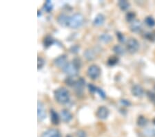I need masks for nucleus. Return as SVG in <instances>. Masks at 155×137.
Listing matches in <instances>:
<instances>
[{
  "label": "nucleus",
  "instance_id": "6e6552de",
  "mask_svg": "<svg viewBox=\"0 0 155 137\" xmlns=\"http://www.w3.org/2000/svg\"><path fill=\"white\" fill-rule=\"evenodd\" d=\"M37 117H38L39 121H44L46 118L44 104L40 101H38V102H37Z\"/></svg>",
  "mask_w": 155,
  "mask_h": 137
},
{
  "label": "nucleus",
  "instance_id": "a878e982",
  "mask_svg": "<svg viewBox=\"0 0 155 137\" xmlns=\"http://www.w3.org/2000/svg\"><path fill=\"white\" fill-rule=\"evenodd\" d=\"M52 9H53V6H52L51 1H50V0H47L44 4V11L47 12H50L52 11Z\"/></svg>",
  "mask_w": 155,
  "mask_h": 137
},
{
  "label": "nucleus",
  "instance_id": "c9c22d12",
  "mask_svg": "<svg viewBox=\"0 0 155 137\" xmlns=\"http://www.w3.org/2000/svg\"><path fill=\"white\" fill-rule=\"evenodd\" d=\"M87 87H88L89 91H91V92H92V93H94V92H97V87H96L95 85H94L93 84H91V83L88 84V85H87Z\"/></svg>",
  "mask_w": 155,
  "mask_h": 137
},
{
  "label": "nucleus",
  "instance_id": "e433bc0d",
  "mask_svg": "<svg viewBox=\"0 0 155 137\" xmlns=\"http://www.w3.org/2000/svg\"><path fill=\"white\" fill-rule=\"evenodd\" d=\"M120 102H121V104H123L124 106L129 107V106L131 105L130 102L129 101H127V100H126V99H121V101H120Z\"/></svg>",
  "mask_w": 155,
  "mask_h": 137
},
{
  "label": "nucleus",
  "instance_id": "5701e85b",
  "mask_svg": "<svg viewBox=\"0 0 155 137\" xmlns=\"http://www.w3.org/2000/svg\"><path fill=\"white\" fill-rule=\"evenodd\" d=\"M147 124V119L143 116H139L137 118V125L140 127H145Z\"/></svg>",
  "mask_w": 155,
  "mask_h": 137
},
{
  "label": "nucleus",
  "instance_id": "4c0bfd02",
  "mask_svg": "<svg viewBox=\"0 0 155 137\" xmlns=\"http://www.w3.org/2000/svg\"><path fill=\"white\" fill-rule=\"evenodd\" d=\"M77 137H87L86 133L84 130H79L77 132Z\"/></svg>",
  "mask_w": 155,
  "mask_h": 137
},
{
  "label": "nucleus",
  "instance_id": "1a4fd4ad",
  "mask_svg": "<svg viewBox=\"0 0 155 137\" xmlns=\"http://www.w3.org/2000/svg\"><path fill=\"white\" fill-rule=\"evenodd\" d=\"M110 114L109 109H107L106 107L105 106H101L97 109L96 112V116L98 117L99 119L101 120H106L107 118Z\"/></svg>",
  "mask_w": 155,
  "mask_h": 137
},
{
  "label": "nucleus",
  "instance_id": "f704fd0d",
  "mask_svg": "<svg viewBox=\"0 0 155 137\" xmlns=\"http://www.w3.org/2000/svg\"><path fill=\"white\" fill-rule=\"evenodd\" d=\"M147 96L150 101L155 104V94L152 91H147Z\"/></svg>",
  "mask_w": 155,
  "mask_h": 137
},
{
  "label": "nucleus",
  "instance_id": "b1692460",
  "mask_svg": "<svg viewBox=\"0 0 155 137\" xmlns=\"http://www.w3.org/2000/svg\"><path fill=\"white\" fill-rule=\"evenodd\" d=\"M145 23L150 27H153L155 26V19L152 16H147L145 19Z\"/></svg>",
  "mask_w": 155,
  "mask_h": 137
},
{
  "label": "nucleus",
  "instance_id": "aec40b11",
  "mask_svg": "<svg viewBox=\"0 0 155 137\" xmlns=\"http://www.w3.org/2000/svg\"><path fill=\"white\" fill-rule=\"evenodd\" d=\"M118 6L121 11H127V10L130 8V4L128 2L126 1V0H120L118 2Z\"/></svg>",
  "mask_w": 155,
  "mask_h": 137
},
{
  "label": "nucleus",
  "instance_id": "412c9836",
  "mask_svg": "<svg viewBox=\"0 0 155 137\" xmlns=\"http://www.w3.org/2000/svg\"><path fill=\"white\" fill-rule=\"evenodd\" d=\"M119 58L116 56H111L110 57H109V58L107 59V65L112 67L116 65L117 64H118L119 62Z\"/></svg>",
  "mask_w": 155,
  "mask_h": 137
},
{
  "label": "nucleus",
  "instance_id": "58836bf2",
  "mask_svg": "<svg viewBox=\"0 0 155 137\" xmlns=\"http://www.w3.org/2000/svg\"><path fill=\"white\" fill-rule=\"evenodd\" d=\"M41 15V12L39 10V11H38V15H37V16H38V17H39Z\"/></svg>",
  "mask_w": 155,
  "mask_h": 137
},
{
  "label": "nucleus",
  "instance_id": "f257e3e1",
  "mask_svg": "<svg viewBox=\"0 0 155 137\" xmlns=\"http://www.w3.org/2000/svg\"><path fill=\"white\" fill-rule=\"evenodd\" d=\"M54 97L57 103L61 104H65L69 103L70 93L68 90L65 87H59L54 91Z\"/></svg>",
  "mask_w": 155,
  "mask_h": 137
},
{
  "label": "nucleus",
  "instance_id": "0eeeda50",
  "mask_svg": "<svg viewBox=\"0 0 155 137\" xmlns=\"http://www.w3.org/2000/svg\"><path fill=\"white\" fill-rule=\"evenodd\" d=\"M68 63V58H67L66 55L65 54L61 55L54 60V66L61 69H63Z\"/></svg>",
  "mask_w": 155,
  "mask_h": 137
},
{
  "label": "nucleus",
  "instance_id": "c756f323",
  "mask_svg": "<svg viewBox=\"0 0 155 137\" xmlns=\"http://www.w3.org/2000/svg\"><path fill=\"white\" fill-rule=\"evenodd\" d=\"M116 36L119 42H121V43H124V42H126V37H125L124 35L122 33H121V32L119 31L116 32Z\"/></svg>",
  "mask_w": 155,
  "mask_h": 137
},
{
  "label": "nucleus",
  "instance_id": "7c9ffc66",
  "mask_svg": "<svg viewBox=\"0 0 155 137\" xmlns=\"http://www.w3.org/2000/svg\"><path fill=\"white\" fill-rule=\"evenodd\" d=\"M45 63H46V62H45L44 59L41 58V57H38V58H37V67H38L37 69H38V70L43 68Z\"/></svg>",
  "mask_w": 155,
  "mask_h": 137
},
{
  "label": "nucleus",
  "instance_id": "7ed1b4c3",
  "mask_svg": "<svg viewBox=\"0 0 155 137\" xmlns=\"http://www.w3.org/2000/svg\"><path fill=\"white\" fill-rule=\"evenodd\" d=\"M101 74V69L96 64H92L87 70V75L92 80H96Z\"/></svg>",
  "mask_w": 155,
  "mask_h": 137
},
{
  "label": "nucleus",
  "instance_id": "bb28decb",
  "mask_svg": "<svg viewBox=\"0 0 155 137\" xmlns=\"http://www.w3.org/2000/svg\"><path fill=\"white\" fill-rule=\"evenodd\" d=\"M135 16H136V15L133 12H127V14L126 15V18L127 22H130L131 23V22H132L134 20H135V19H135Z\"/></svg>",
  "mask_w": 155,
  "mask_h": 137
},
{
  "label": "nucleus",
  "instance_id": "f3484780",
  "mask_svg": "<svg viewBox=\"0 0 155 137\" xmlns=\"http://www.w3.org/2000/svg\"><path fill=\"white\" fill-rule=\"evenodd\" d=\"M51 121L54 125H57L59 123V116L54 109H51Z\"/></svg>",
  "mask_w": 155,
  "mask_h": 137
},
{
  "label": "nucleus",
  "instance_id": "9b49d317",
  "mask_svg": "<svg viewBox=\"0 0 155 137\" xmlns=\"http://www.w3.org/2000/svg\"><path fill=\"white\" fill-rule=\"evenodd\" d=\"M131 91L132 95L135 97H137V98H141V97L143 96L144 94V90L143 87L141 85H139V84H135V85L132 87Z\"/></svg>",
  "mask_w": 155,
  "mask_h": 137
},
{
  "label": "nucleus",
  "instance_id": "423d86ee",
  "mask_svg": "<svg viewBox=\"0 0 155 137\" xmlns=\"http://www.w3.org/2000/svg\"><path fill=\"white\" fill-rule=\"evenodd\" d=\"M85 83H86V81L83 78H79L77 80H76L73 87L74 89V91H75L76 94L78 96L83 95Z\"/></svg>",
  "mask_w": 155,
  "mask_h": 137
},
{
  "label": "nucleus",
  "instance_id": "f8f14e48",
  "mask_svg": "<svg viewBox=\"0 0 155 137\" xmlns=\"http://www.w3.org/2000/svg\"><path fill=\"white\" fill-rule=\"evenodd\" d=\"M41 137H62L60 132L57 129H48L42 134Z\"/></svg>",
  "mask_w": 155,
  "mask_h": 137
},
{
  "label": "nucleus",
  "instance_id": "72a5a7b5",
  "mask_svg": "<svg viewBox=\"0 0 155 137\" xmlns=\"http://www.w3.org/2000/svg\"><path fill=\"white\" fill-rule=\"evenodd\" d=\"M97 93L99 94V96L101 97V98L105 99V98H106V93H105L103 89H101V88H99V87H97Z\"/></svg>",
  "mask_w": 155,
  "mask_h": 137
},
{
  "label": "nucleus",
  "instance_id": "6ab92c4d",
  "mask_svg": "<svg viewBox=\"0 0 155 137\" xmlns=\"http://www.w3.org/2000/svg\"><path fill=\"white\" fill-rule=\"evenodd\" d=\"M99 40L105 44H107L112 40V37L108 33H103L99 36Z\"/></svg>",
  "mask_w": 155,
  "mask_h": 137
},
{
  "label": "nucleus",
  "instance_id": "79ce46f5",
  "mask_svg": "<svg viewBox=\"0 0 155 137\" xmlns=\"http://www.w3.org/2000/svg\"><path fill=\"white\" fill-rule=\"evenodd\" d=\"M154 89H155V86H154Z\"/></svg>",
  "mask_w": 155,
  "mask_h": 137
},
{
  "label": "nucleus",
  "instance_id": "4be33fe9",
  "mask_svg": "<svg viewBox=\"0 0 155 137\" xmlns=\"http://www.w3.org/2000/svg\"><path fill=\"white\" fill-rule=\"evenodd\" d=\"M113 51L118 56H123L126 53V51H125L124 48L121 45H115L114 46L113 48H112Z\"/></svg>",
  "mask_w": 155,
  "mask_h": 137
},
{
  "label": "nucleus",
  "instance_id": "f03ea898",
  "mask_svg": "<svg viewBox=\"0 0 155 137\" xmlns=\"http://www.w3.org/2000/svg\"><path fill=\"white\" fill-rule=\"evenodd\" d=\"M84 22V17L81 13H74L71 17H70L68 27L71 29H78L82 26Z\"/></svg>",
  "mask_w": 155,
  "mask_h": 137
},
{
  "label": "nucleus",
  "instance_id": "dca6fc26",
  "mask_svg": "<svg viewBox=\"0 0 155 137\" xmlns=\"http://www.w3.org/2000/svg\"><path fill=\"white\" fill-rule=\"evenodd\" d=\"M54 42H55V40H54L53 37H52L51 36H46L44 37L43 39V45L45 47V48H48L51 46H52Z\"/></svg>",
  "mask_w": 155,
  "mask_h": 137
},
{
  "label": "nucleus",
  "instance_id": "c85d7f7f",
  "mask_svg": "<svg viewBox=\"0 0 155 137\" xmlns=\"http://www.w3.org/2000/svg\"><path fill=\"white\" fill-rule=\"evenodd\" d=\"M75 82L76 80L73 79V77H71V76L67 77L66 80H65V83H66L67 85L71 86V87H73L74 85V84H75Z\"/></svg>",
  "mask_w": 155,
  "mask_h": 137
},
{
  "label": "nucleus",
  "instance_id": "ddd939ff",
  "mask_svg": "<svg viewBox=\"0 0 155 137\" xmlns=\"http://www.w3.org/2000/svg\"><path fill=\"white\" fill-rule=\"evenodd\" d=\"M130 29L133 33H139L142 30V24L138 19H135L130 23Z\"/></svg>",
  "mask_w": 155,
  "mask_h": 137
},
{
  "label": "nucleus",
  "instance_id": "a19ab883",
  "mask_svg": "<svg viewBox=\"0 0 155 137\" xmlns=\"http://www.w3.org/2000/svg\"><path fill=\"white\" fill-rule=\"evenodd\" d=\"M153 123L155 125V118H154V120H153Z\"/></svg>",
  "mask_w": 155,
  "mask_h": 137
},
{
  "label": "nucleus",
  "instance_id": "4468645a",
  "mask_svg": "<svg viewBox=\"0 0 155 137\" xmlns=\"http://www.w3.org/2000/svg\"><path fill=\"white\" fill-rule=\"evenodd\" d=\"M60 115H61L62 121L65 122V123H69L72 118V115L71 113V111L66 109H62L61 111V113H60Z\"/></svg>",
  "mask_w": 155,
  "mask_h": 137
},
{
  "label": "nucleus",
  "instance_id": "9d476101",
  "mask_svg": "<svg viewBox=\"0 0 155 137\" xmlns=\"http://www.w3.org/2000/svg\"><path fill=\"white\" fill-rule=\"evenodd\" d=\"M70 17L64 13L59 14L57 17V21L60 26L66 27L68 26V22H69Z\"/></svg>",
  "mask_w": 155,
  "mask_h": 137
},
{
  "label": "nucleus",
  "instance_id": "2f4dec72",
  "mask_svg": "<svg viewBox=\"0 0 155 137\" xmlns=\"http://www.w3.org/2000/svg\"><path fill=\"white\" fill-rule=\"evenodd\" d=\"M72 62L79 69H80V68H81V59H80L79 58H74L73 60H72Z\"/></svg>",
  "mask_w": 155,
  "mask_h": 137
},
{
  "label": "nucleus",
  "instance_id": "473e14b6",
  "mask_svg": "<svg viewBox=\"0 0 155 137\" xmlns=\"http://www.w3.org/2000/svg\"><path fill=\"white\" fill-rule=\"evenodd\" d=\"M80 49V46L78 45V44H75V45H72L71 48H70V51L71 53L76 54L77 53H79Z\"/></svg>",
  "mask_w": 155,
  "mask_h": 137
},
{
  "label": "nucleus",
  "instance_id": "393cba45",
  "mask_svg": "<svg viewBox=\"0 0 155 137\" xmlns=\"http://www.w3.org/2000/svg\"><path fill=\"white\" fill-rule=\"evenodd\" d=\"M143 134L147 137H155V129L153 128H146L143 130Z\"/></svg>",
  "mask_w": 155,
  "mask_h": 137
},
{
  "label": "nucleus",
  "instance_id": "2eb2a0df",
  "mask_svg": "<svg viewBox=\"0 0 155 137\" xmlns=\"http://www.w3.org/2000/svg\"><path fill=\"white\" fill-rule=\"evenodd\" d=\"M104 22H105V17L104 16V15L99 13V14H97V16L94 17L93 20V24L95 26H102V25L104 24Z\"/></svg>",
  "mask_w": 155,
  "mask_h": 137
},
{
  "label": "nucleus",
  "instance_id": "a211bd4d",
  "mask_svg": "<svg viewBox=\"0 0 155 137\" xmlns=\"http://www.w3.org/2000/svg\"><path fill=\"white\" fill-rule=\"evenodd\" d=\"M84 56L87 60H92L95 58V52L92 49H86L84 53Z\"/></svg>",
  "mask_w": 155,
  "mask_h": 137
},
{
  "label": "nucleus",
  "instance_id": "ea45409f",
  "mask_svg": "<svg viewBox=\"0 0 155 137\" xmlns=\"http://www.w3.org/2000/svg\"><path fill=\"white\" fill-rule=\"evenodd\" d=\"M66 137H72L71 135H70V134H68V135H67L66 136Z\"/></svg>",
  "mask_w": 155,
  "mask_h": 137
},
{
  "label": "nucleus",
  "instance_id": "39448f33",
  "mask_svg": "<svg viewBox=\"0 0 155 137\" xmlns=\"http://www.w3.org/2000/svg\"><path fill=\"white\" fill-rule=\"evenodd\" d=\"M62 70H63L65 74H68L69 76L74 77L78 74L79 69L77 67H76V66L72 62H71V63H69L68 62Z\"/></svg>",
  "mask_w": 155,
  "mask_h": 137
},
{
  "label": "nucleus",
  "instance_id": "cd10ccee",
  "mask_svg": "<svg viewBox=\"0 0 155 137\" xmlns=\"http://www.w3.org/2000/svg\"><path fill=\"white\" fill-rule=\"evenodd\" d=\"M145 37L147 40L155 42V32H147L145 34Z\"/></svg>",
  "mask_w": 155,
  "mask_h": 137
},
{
  "label": "nucleus",
  "instance_id": "20e7f679",
  "mask_svg": "<svg viewBox=\"0 0 155 137\" xmlns=\"http://www.w3.org/2000/svg\"><path fill=\"white\" fill-rule=\"evenodd\" d=\"M139 49V43L135 38H130L127 42V49L130 53H135Z\"/></svg>",
  "mask_w": 155,
  "mask_h": 137
}]
</instances>
